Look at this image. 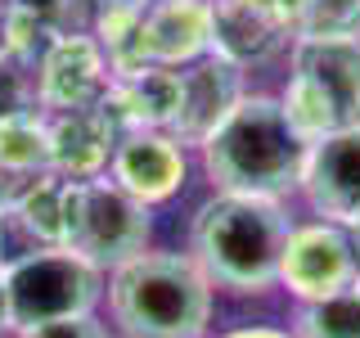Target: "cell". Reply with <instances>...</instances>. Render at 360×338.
I'll list each match as a JSON object with an SVG mask.
<instances>
[{
    "label": "cell",
    "instance_id": "5b68a950",
    "mask_svg": "<svg viewBox=\"0 0 360 338\" xmlns=\"http://www.w3.org/2000/svg\"><path fill=\"white\" fill-rule=\"evenodd\" d=\"M108 270L86 262L72 248H41L5 266V293H9V330H32L63 315H86L104 302Z\"/></svg>",
    "mask_w": 360,
    "mask_h": 338
},
{
    "label": "cell",
    "instance_id": "ba28073f",
    "mask_svg": "<svg viewBox=\"0 0 360 338\" xmlns=\"http://www.w3.org/2000/svg\"><path fill=\"white\" fill-rule=\"evenodd\" d=\"M37 104L41 113H72L95 108L112 82L108 54L90 32H59L37 54Z\"/></svg>",
    "mask_w": 360,
    "mask_h": 338
},
{
    "label": "cell",
    "instance_id": "9a60e30c",
    "mask_svg": "<svg viewBox=\"0 0 360 338\" xmlns=\"http://www.w3.org/2000/svg\"><path fill=\"white\" fill-rule=\"evenodd\" d=\"M212 54L207 0H149L144 5V59L158 68H185Z\"/></svg>",
    "mask_w": 360,
    "mask_h": 338
},
{
    "label": "cell",
    "instance_id": "484cf974",
    "mask_svg": "<svg viewBox=\"0 0 360 338\" xmlns=\"http://www.w3.org/2000/svg\"><path fill=\"white\" fill-rule=\"evenodd\" d=\"M347 234H352V244H356V253H360V212L347 221Z\"/></svg>",
    "mask_w": 360,
    "mask_h": 338
},
{
    "label": "cell",
    "instance_id": "603a6c76",
    "mask_svg": "<svg viewBox=\"0 0 360 338\" xmlns=\"http://www.w3.org/2000/svg\"><path fill=\"white\" fill-rule=\"evenodd\" d=\"M221 338H292V334L270 330V325H243V330H230V334H221Z\"/></svg>",
    "mask_w": 360,
    "mask_h": 338
},
{
    "label": "cell",
    "instance_id": "9c48e42d",
    "mask_svg": "<svg viewBox=\"0 0 360 338\" xmlns=\"http://www.w3.org/2000/svg\"><path fill=\"white\" fill-rule=\"evenodd\" d=\"M297 194L324 221L347 225L360 212V127L329 131L307 149Z\"/></svg>",
    "mask_w": 360,
    "mask_h": 338
},
{
    "label": "cell",
    "instance_id": "ffe728a7",
    "mask_svg": "<svg viewBox=\"0 0 360 338\" xmlns=\"http://www.w3.org/2000/svg\"><path fill=\"white\" fill-rule=\"evenodd\" d=\"M297 37H360V0H311Z\"/></svg>",
    "mask_w": 360,
    "mask_h": 338
},
{
    "label": "cell",
    "instance_id": "7402d4cb",
    "mask_svg": "<svg viewBox=\"0 0 360 338\" xmlns=\"http://www.w3.org/2000/svg\"><path fill=\"white\" fill-rule=\"evenodd\" d=\"M275 9H279V18H284L288 37H297V32H302V23H307L311 0H275Z\"/></svg>",
    "mask_w": 360,
    "mask_h": 338
},
{
    "label": "cell",
    "instance_id": "e0dca14e",
    "mask_svg": "<svg viewBox=\"0 0 360 338\" xmlns=\"http://www.w3.org/2000/svg\"><path fill=\"white\" fill-rule=\"evenodd\" d=\"M68 199H72V180L59 172H41L27 189L14 199V212L22 217L41 248H63L68 239Z\"/></svg>",
    "mask_w": 360,
    "mask_h": 338
},
{
    "label": "cell",
    "instance_id": "52a82bcc",
    "mask_svg": "<svg viewBox=\"0 0 360 338\" xmlns=\"http://www.w3.org/2000/svg\"><path fill=\"white\" fill-rule=\"evenodd\" d=\"M279 284L297 302H315L360 284V253L338 221H292L284 257H279Z\"/></svg>",
    "mask_w": 360,
    "mask_h": 338
},
{
    "label": "cell",
    "instance_id": "7a4b0ae2",
    "mask_svg": "<svg viewBox=\"0 0 360 338\" xmlns=\"http://www.w3.org/2000/svg\"><path fill=\"white\" fill-rule=\"evenodd\" d=\"M288 230V203L212 189V199L194 212V225H189V253L207 270L212 289L270 293L279 284Z\"/></svg>",
    "mask_w": 360,
    "mask_h": 338
},
{
    "label": "cell",
    "instance_id": "7c38bea8",
    "mask_svg": "<svg viewBox=\"0 0 360 338\" xmlns=\"http://www.w3.org/2000/svg\"><path fill=\"white\" fill-rule=\"evenodd\" d=\"M207 5H212V50L221 59L239 63L243 73L288 50L292 37L275 0H207Z\"/></svg>",
    "mask_w": 360,
    "mask_h": 338
},
{
    "label": "cell",
    "instance_id": "2e32d148",
    "mask_svg": "<svg viewBox=\"0 0 360 338\" xmlns=\"http://www.w3.org/2000/svg\"><path fill=\"white\" fill-rule=\"evenodd\" d=\"M41 172H50V113L32 108L0 118V208L14 203Z\"/></svg>",
    "mask_w": 360,
    "mask_h": 338
},
{
    "label": "cell",
    "instance_id": "5bb4252c",
    "mask_svg": "<svg viewBox=\"0 0 360 338\" xmlns=\"http://www.w3.org/2000/svg\"><path fill=\"white\" fill-rule=\"evenodd\" d=\"M180 104V68H140V73L112 77L99 108L112 118V127L127 131H167Z\"/></svg>",
    "mask_w": 360,
    "mask_h": 338
},
{
    "label": "cell",
    "instance_id": "8fae6325",
    "mask_svg": "<svg viewBox=\"0 0 360 338\" xmlns=\"http://www.w3.org/2000/svg\"><path fill=\"white\" fill-rule=\"evenodd\" d=\"M108 176L127 189L131 199H140L144 208L176 199L185 189L189 176V149L167 131H127L112 149Z\"/></svg>",
    "mask_w": 360,
    "mask_h": 338
},
{
    "label": "cell",
    "instance_id": "44dd1931",
    "mask_svg": "<svg viewBox=\"0 0 360 338\" xmlns=\"http://www.w3.org/2000/svg\"><path fill=\"white\" fill-rule=\"evenodd\" d=\"M14 338H112V334L95 311H86V315H63V320H45V325H32V330H18Z\"/></svg>",
    "mask_w": 360,
    "mask_h": 338
},
{
    "label": "cell",
    "instance_id": "8992f818",
    "mask_svg": "<svg viewBox=\"0 0 360 338\" xmlns=\"http://www.w3.org/2000/svg\"><path fill=\"white\" fill-rule=\"evenodd\" d=\"M149 230H153L149 208L140 199H131L112 176L72 180L63 248L82 253L99 270H112L149 248Z\"/></svg>",
    "mask_w": 360,
    "mask_h": 338
},
{
    "label": "cell",
    "instance_id": "6da1fadb",
    "mask_svg": "<svg viewBox=\"0 0 360 338\" xmlns=\"http://www.w3.org/2000/svg\"><path fill=\"white\" fill-rule=\"evenodd\" d=\"M307 149L311 144L288 122L279 95L243 90V99L225 113V122L198 144V163L212 189L284 203L302 185Z\"/></svg>",
    "mask_w": 360,
    "mask_h": 338
},
{
    "label": "cell",
    "instance_id": "d6986e66",
    "mask_svg": "<svg viewBox=\"0 0 360 338\" xmlns=\"http://www.w3.org/2000/svg\"><path fill=\"white\" fill-rule=\"evenodd\" d=\"M37 104V68L32 59H18V54H0V118H18V113H32Z\"/></svg>",
    "mask_w": 360,
    "mask_h": 338
},
{
    "label": "cell",
    "instance_id": "277c9868",
    "mask_svg": "<svg viewBox=\"0 0 360 338\" xmlns=\"http://www.w3.org/2000/svg\"><path fill=\"white\" fill-rule=\"evenodd\" d=\"M279 104L307 144L360 127V37H292Z\"/></svg>",
    "mask_w": 360,
    "mask_h": 338
},
{
    "label": "cell",
    "instance_id": "cb8c5ba5",
    "mask_svg": "<svg viewBox=\"0 0 360 338\" xmlns=\"http://www.w3.org/2000/svg\"><path fill=\"white\" fill-rule=\"evenodd\" d=\"M0 334H14V330H9V293H5V270H0Z\"/></svg>",
    "mask_w": 360,
    "mask_h": 338
},
{
    "label": "cell",
    "instance_id": "30bf717a",
    "mask_svg": "<svg viewBox=\"0 0 360 338\" xmlns=\"http://www.w3.org/2000/svg\"><path fill=\"white\" fill-rule=\"evenodd\" d=\"M243 68L221 59L217 50L202 54V59L180 68V104L167 135H176L185 149H198L212 131L225 122V113L243 99Z\"/></svg>",
    "mask_w": 360,
    "mask_h": 338
},
{
    "label": "cell",
    "instance_id": "3957f363",
    "mask_svg": "<svg viewBox=\"0 0 360 338\" xmlns=\"http://www.w3.org/2000/svg\"><path fill=\"white\" fill-rule=\"evenodd\" d=\"M212 280L194 253H149L112 266L108 315L127 338H202L212 325Z\"/></svg>",
    "mask_w": 360,
    "mask_h": 338
},
{
    "label": "cell",
    "instance_id": "ac0fdd59",
    "mask_svg": "<svg viewBox=\"0 0 360 338\" xmlns=\"http://www.w3.org/2000/svg\"><path fill=\"white\" fill-rule=\"evenodd\" d=\"M292 338H360V284L315 302H297Z\"/></svg>",
    "mask_w": 360,
    "mask_h": 338
},
{
    "label": "cell",
    "instance_id": "d4e9b609",
    "mask_svg": "<svg viewBox=\"0 0 360 338\" xmlns=\"http://www.w3.org/2000/svg\"><path fill=\"white\" fill-rule=\"evenodd\" d=\"M5 23H9V0H0V54H5Z\"/></svg>",
    "mask_w": 360,
    "mask_h": 338
},
{
    "label": "cell",
    "instance_id": "4fadbf2b",
    "mask_svg": "<svg viewBox=\"0 0 360 338\" xmlns=\"http://www.w3.org/2000/svg\"><path fill=\"white\" fill-rule=\"evenodd\" d=\"M122 131L112 127L104 108H72V113H50V172L63 180H95L108 176L112 149Z\"/></svg>",
    "mask_w": 360,
    "mask_h": 338
}]
</instances>
